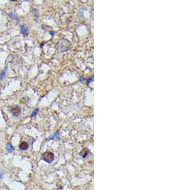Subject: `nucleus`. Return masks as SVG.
Segmentation results:
<instances>
[{"label":"nucleus","mask_w":192,"mask_h":190,"mask_svg":"<svg viewBox=\"0 0 192 190\" xmlns=\"http://www.w3.org/2000/svg\"><path fill=\"white\" fill-rule=\"evenodd\" d=\"M42 159L47 163H51L54 159V154L51 152H45L42 154Z\"/></svg>","instance_id":"f257e3e1"},{"label":"nucleus","mask_w":192,"mask_h":190,"mask_svg":"<svg viewBox=\"0 0 192 190\" xmlns=\"http://www.w3.org/2000/svg\"><path fill=\"white\" fill-rule=\"evenodd\" d=\"M10 112L14 117H19L21 113V107L18 106V105L13 106H12L10 108Z\"/></svg>","instance_id":"f03ea898"},{"label":"nucleus","mask_w":192,"mask_h":190,"mask_svg":"<svg viewBox=\"0 0 192 190\" xmlns=\"http://www.w3.org/2000/svg\"><path fill=\"white\" fill-rule=\"evenodd\" d=\"M21 33H23L24 37L26 35H28V28L27 26L25 25V24H23V25L21 26Z\"/></svg>","instance_id":"7ed1b4c3"},{"label":"nucleus","mask_w":192,"mask_h":190,"mask_svg":"<svg viewBox=\"0 0 192 190\" xmlns=\"http://www.w3.org/2000/svg\"><path fill=\"white\" fill-rule=\"evenodd\" d=\"M19 147L21 150H26L28 148V144L27 142H22L20 143Z\"/></svg>","instance_id":"20e7f679"},{"label":"nucleus","mask_w":192,"mask_h":190,"mask_svg":"<svg viewBox=\"0 0 192 190\" xmlns=\"http://www.w3.org/2000/svg\"><path fill=\"white\" fill-rule=\"evenodd\" d=\"M6 149L7 150L8 152H13L14 150H15L14 147L12 145V144H11L10 143H9L8 144L6 145Z\"/></svg>","instance_id":"39448f33"},{"label":"nucleus","mask_w":192,"mask_h":190,"mask_svg":"<svg viewBox=\"0 0 192 190\" xmlns=\"http://www.w3.org/2000/svg\"><path fill=\"white\" fill-rule=\"evenodd\" d=\"M6 70H7V67H5L4 70L1 72V74H0V80H3L5 78V74H6Z\"/></svg>","instance_id":"423d86ee"},{"label":"nucleus","mask_w":192,"mask_h":190,"mask_svg":"<svg viewBox=\"0 0 192 190\" xmlns=\"http://www.w3.org/2000/svg\"><path fill=\"white\" fill-rule=\"evenodd\" d=\"M38 111H39V108H36V109H35V110H34L32 112V115H31V117H35V115H37V113H38Z\"/></svg>","instance_id":"0eeeda50"},{"label":"nucleus","mask_w":192,"mask_h":190,"mask_svg":"<svg viewBox=\"0 0 192 190\" xmlns=\"http://www.w3.org/2000/svg\"><path fill=\"white\" fill-rule=\"evenodd\" d=\"M9 15H10V17H12V18H13V19H16V20L17 19V17L16 16V15H15V14H14V13L10 12V14H9Z\"/></svg>","instance_id":"6e6552de"},{"label":"nucleus","mask_w":192,"mask_h":190,"mask_svg":"<svg viewBox=\"0 0 192 190\" xmlns=\"http://www.w3.org/2000/svg\"><path fill=\"white\" fill-rule=\"evenodd\" d=\"M0 178H2V173L0 171Z\"/></svg>","instance_id":"1a4fd4ad"},{"label":"nucleus","mask_w":192,"mask_h":190,"mask_svg":"<svg viewBox=\"0 0 192 190\" xmlns=\"http://www.w3.org/2000/svg\"><path fill=\"white\" fill-rule=\"evenodd\" d=\"M49 33L51 34V35H54V33H53H53H52V32H51V31L49 32Z\"/></svg>","instance_id":"9d476101"}]
</instances>
